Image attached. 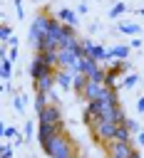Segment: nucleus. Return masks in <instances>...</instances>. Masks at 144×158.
I'll list each match as a JSON object with an SVG mask.
<instances>
[{"instance_id":"nucleus-1","label":"nucleus","mask_w":144,"mask_h":158,"mask_svg":"<svg viewBox=\"0 0 144 158\" xmlns=\"http://www.w3.org/2000/svg\"><path fill=\"white\" fill-rule=\"evenodd\" d=\"M42 151H45L50 158H70V156L77 153V146H74V141H72L65 131H60V133H55L47 143H42Z\"/></svg>"},{"instance_id":"nucleus-2","label":"nucleus","mask_w":144,"mask_h":158,"mask_svg":"<svg viewBox=\"0 0 144 158\" xmlns=\"http://www.w3.org/2000/svg\"><path fill=\"white\" fill-rule=\"evenodd\" d=\"M50 20H52V17H50L47 12H37V15H35V20H32V25H30V44H32V49H35V52L40 49L42 40L47 37Z\"/></svg>"},{"instance_id":"nucleus-3","label":"nucleus","mask_w":144,"mask_h":158,"mask_svg":"<svg viewBox=\"0 0 144 158\" xmlns=\"http://www.w3.org/2000/svg\"><path fill=\"white\" fill-rule=\"evenodd\" d=\"M117 126L114 121H107V118H99L89 131H92V138L99 141V143H107V141H114V133H117Z\"/></svg>"},{"instance_id":"nucleus-4","label":"nucleus","mask_w":144,"mask_h":158,"mask_svg":"<svg viewBox=\"0 0 144 158\" xmlns=\"http://www.w3.org/2000/svg\"><path fill=\"white\" fill-rule=\"evenodd\" d=\"M104 148H107L109 158H132V153H134L132 141H107Z\"/></svg>"},{"instance_id":"nucleus-5","label":"nucleus","mask_w":144,"mask_h":158,"mask_svg":"<svg viewBox=\"0 0 144 158\" xmlns=\"http://www.w3.org/2000/svg\"><path fill=\"white\" fill-rule=\"evenodd\" d=\"M37 121L40 123H62V111L57 104H47L42 111H37Z\"/></svg>"},{"instance_id":"nucleus-6","label":"nucleus","mask_w":144,"mask_h":158,"mask_svg":"<svg viewBox=\"0 0 144 158\" xmlns=\"http://www.w3.org/2000/svg\"><path fill=\"white\" fill-rule=\"evenodd\" d=\"M60 131H65V123H37V141H40V146L47 143Z\"/></svg>"},{"instance_id":"nucleus-7","label":"nucleus","mask_w":144,"mask_h":158,"mask_svg":"<svg viewBox=\"0 0 144 158\" xmlns=\"http://www.w3.org/2000/svg\"><path fill=\"white\" fill-rule=\"evenodd\" d=\"M104 89H107L104 81H94V79H89L87 86H84V91H82V99H84V101H97V99L104 94Z\"/></svg>"},{"instance_id":"nucleus-8","label":"nucleus","mask_w":144,"mask_h":158,"mask_svg":"<svg viewBox=\"0 0 144 158\" xmlns=\"http://www.w3.org/2000/svg\"><path fill=\"white\" fill-rule=\"evenodd\" d=\"M57 84V69L55 72H50V74H45V77H40V79H35L32 81V86H35V91H42V94H50L52 91V86Z\"/></svg>"},{"instance_id":"nucleus-9","label":"nucleus","mask_w":144,"mask_h":158,"mask_svg":"<svg viewBox=\"0 0 144 158\" xmlns=\"http://www.w3.org/2000/svg\"><path fill=\"white\" fill-rule=\"evenodd\" d=\"M50 72H55V69H52L50 64H45L40 54H35V59H32V64H30V77H32V81L40 79V77H45V74H50Z\"/></svg>"},{"instance_id":"nucleus-10","label":"nucleus","mask_w":144,"mask_h":158,"mask_svg":"<svg viewBox=\"0 0 144 158\" xmlns=\"http://www.w3.org/2000/svg\"><path fill=\"white\" fill-rule=\"evenodd\" d=\"M57 20H62L65 25H72V27H77L79 25V17H77V12L74 10H67V7H62V10H57V15H55Z\"/></svg>"},{"instance_id":"nucleus-11","label":"nucleus","mask_w":144,"mask_h":158,"mask_svg":"<svg viewBox=\"0 0 144 158\" xmlns=\"http://www.w3.org/2000/svg\"><path fill=\"white\" fill-rule=\"evenodd\" d=\"M72 84H74V72H70V69H57V86L72 89Z\"/></svg>"},{"instance_id":"nucleus-12","label":"nucleus","mask_w":144,"mask_h":158,"mask_svg":"<svg viewBox=\"0 0 144 158\" xmlns=\"http://www.w3.org/2000/svg\"><path fill=\"white\" fill-rule=\"evenodd\" d=\"M40 57H42V62L45 64H50L52 69H57L60 67V57H57V49H45V52H37Z\"/></svg>"},{"instance_id":"nucleus-13","label":"nucleus","mask_w":144,"mask_h":158,"mask_svg":"<svg viewBox=\"0 0 144 158\" xmlns=\"http://www.w3.org/2000/svg\"><path fill=\"white\" fill-rule=\"evenodd\" d=\"M87 81H89V77H87V74H82V72H77V74H74V84H72V89L77 91V96H82V91H84Z\"/></svg>"},{"instance_id":"nucleus-14","label":"nucleus","mask_w":144,"mask_h":158,"mask_svg":"<svg viewBox=\"0 0 144 158\" xmlns=\"http://www.w3.org/2000/svg\"><path fill=\"white\" fill-rule=\"evenodd\" d=\"M127 54H129V47L127 44H117V47H112L109 49V59H127Z\"/></svg>"},{"instance_id":"nucleus-15","label":"nucleus","mask_w":144,"mask_h":158,"mask_svg":"<svg viewBox=\"0 0 144 158\" xmlns=\"http://www.w3.org/2000/svg\"><path fill=\"white\" fill-rule=\"evenodd\" d=\"M0 74H2V79H5V81L12 77V59H10V57H5V59H2V64H0Z\"/></svg>"},{"instance_id":"nucleus-16","label":"nucleus","mask_w":144,"mask_h":158,"mask_svg":"<svg viewBox=\"0 0 144 158\" xmlns=\"http://www.w3.org/2000/svg\"><path fill=\"white\" fill-rule=\"evenodd\" d=\"M114 141H132V131L124 123H119L117 126V133H114Z\"/></svg>"},{"instance_id":"nucleus-17","label":"nucleus","mask_w":144,"mask_h":158,"mask_svg":"<svg viewBox=\"0 0 144 158\" xmlns=\"http://www.w3.org/2000/svg\"><path fill=\"white\" fill-rule=\"evenodd\" d=\"M47 99L50 94H42V91H35V111H42L47 106Z\"/></svg>"},{"instance_id":"nucleus-18","label":"nucleus","mask_w":144,"mask_h":158,"mask_svg":"<svg viewBox=\"0 0 144 158\" xmlns=\"http://www.w3.org/2000/svg\"><path fill=\"white\" fill-rule=\"evenodd\" d=\"M139 25H134V22H122L119 25V32H124V35H139Z\"/></svg>"},{"instance_id":"nucleus-19","label":"nucleus","mask_w":144,"mask_h":158,"mask_svg":"<svg viewBox=\"0 0 144 158\" xmlns=\"http://www.w3.org/2000/svg\"><path fill=\"white\" fill-rule=\"evenodd\" d=\"M134 84H139V77H137V74H127V79H124L119 86H124V89H132Z\"/></svg>"},{"instance_id":"nucleus-20","label":"nucleus","mask_w":144,"mask_h":158,"mask_svg":"<svg viewBox=\"0 0 144 158\" xmlns=\"http://www.w3.org/2000/svg\"><path fill=\"white\" fill-rule=\"evenodd\" d=\"M10 37H12V27H10V25H2V27H0V40L7 42Z\"/></svg>"},{"instance_id":"nucleus-21","label":"nucleus","mask_w":144,"mask_h":158,"mask_svg":"<svg viewBox=\"0 0 144 158\" xmlns=\"http://www.w3.org/2000/svg\"><path fill=\"white\" fill-rule=\"evenodd\" d=\"M12 106H15V111H17V114H22V109H25V99H22L20 94H15V99H12Z\"/></svg>"},{"instance_id":"nucleus-22","label":"nucleus","mask_w":144,"mask_h":158,"mask_svg":"<svg viewBox=\"0 0 144 158\" xmlns=\"http://www.w3.org/2000/svg\"><path fill=\"white\" fill-rule=\"evenodd\" d=\"M124 10H127V5H124V2H117V5L109 10V17H117V15H122Z\"/></svg>"},{"instance_id":"nucleus-23","label":"nucleus","mask_w":144,"mask_h":158,"mask_svg":"<svg viewBox=\"0 0 144 158\" xmlns=\"http://www.w3.org/2000/svg\"><path fill=\"white\" fill-rule=\"evenodd\" d=\"M124 126H127L132 133H139V123H137L134 118H124Z\"/></svg>"},{"instance_id":"nucleus-24","label":"nucleus","mask_w":144,"mask_h":158,"mask_svg":"<svg viewBox=\"0 0 144 158\" xmlns=\"http://www.w3.org/2000/svg\"><path fill=\"white\" fill-rule=\"evenodd\" d=\"M2 136H5V138H15V136H17V128H15V126H5V128H2Z\"/></svg>"},{"instance_id":"nucleus-25","label":"nucleus","mask_w":144,"mask_h":158,"mask_svg":"<svg viewBox=\"0 0 144 158\" xmlns=\"http://www.w3.org/2000/svg\"><path fill=\"white\" fill-rule=\"evenodd\" d=\"M0 158H12V146H10V143H5V146H2V151H0Z\"/></svg>"},{"instance_id":"nucleus-26","label":"nucleus","mask_w":144,"mask_h":158,"mask_svg":"<svg viewBox=\"0 0 144 158\" xmlns=\"http://www.w3.org/2000/svg\"><path fill=\"white\" fill-rule=\"evenodd\" d=\"M32 131H35V126H32V121H27L25 123V138H32Z\"/></svg>"},{"instance_id":"nucleus-27","label":"nucleus","mask_w":144,"mask_h":158,"mask_svg":"<svg viewBox=\"0 0 144 158\" xmlns=\"http://www.w3.org/2000/svg\"><path fill=\"white\" fill-rule=\"evenodd\" d=\"M7 57H10L12 62H15V59H17V47H10V52H7Z\"/></svg>"},{"instance_id":"nucleus-28","label":"nucleus","mask_w":144,"mask_h":158,"mask_svg":"<svg viewBox=\"0 0 144 158\" xmlns=\"http://www.w3.org/2000/svg\"><path fill=\"white\" fill-rule=\"evenodd\" d=\"M15 10H17V17H22V0H15Z\"/></svg>"},{"instance_id":"nucleus-29","label":"nucleus","mask_w":144,"mask_h":158,"mask_svg":"<svg viewBox=\"0 0 144 158\" xmlns=\"http://www.w3.org/2000/svg\"><path fill=\"white\" fill-rule=\"evenodd\" d=\"M137 109H139V111H142V114H144V96H142V99H139V101H137Z\"/></svg>"},{"instance_id":"nucleus-30","label":"nucleus","mask_w":144,"mask_h":158,"mask_svg":"<svg viewBox=\"0 0 144 158\" xmlns=\"http://www.w3.org/2000/svg\"><path fill=\"white\" fill-rule=\"evenodd\" d=\"M137 141H139V143H144V131H139V133H137Z\"/></svg>"},{"instance_id":"nucleus-31","label":"nucleus","mask_w":144,"mask_h":158,"mask_svg":"<svg viewBox=\"0 0 144 158\" xmlns=\"http://www.w3.org/2000/svg\"><path fill=\"white\" fill-rule=\"evenodd\" d=\"M132 158H142V156H139V153H137V151H134V153H132Z\"/></svg>"},{"instance_id":"nucleus-32","label":"nucleus","mask_w":144,"mask_h":158,"mask_svg":"<svg viewBox=\"0 0 144 158\" xmlns=\"http://www.w3.org/2000/svg\"><path fill=\"white\" fill-rule=\"evenodd\" d=\"M70 158H82V156H77V153H74V156H70Z\"/></svg>"},{"instance_id":"nucleus-33","label":"nucleus","mask_w":144,"mask_h":158,"mask_svg":"<svg viewBox=\"0 0 144 158\" xmlns=\"http://www.w3.org/2000/svg\"><path fill=\"white\" fill-rule=\"evenodd\" d=\"M139 12H142V15H144V7H142V10H139Z\"/></svg>"}]
</instances>
